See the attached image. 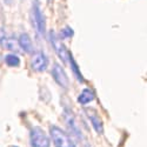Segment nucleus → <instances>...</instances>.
Listing matches in <instances>:
<instances>
[{
	"instance_id": "nucleus-9",
	"label": "nucleus",
	"mask_w": 147,
	"mask_h": 147,
	"mask_svg": "<svg viewBox=\"0 0 147 147\" xmlns=\"http://www.w3.org/2000/svg\"><path fill=\"white\" fill-rule=\"evenodd\" d=\"M0 45H1L4 48L8 51H17L19 48V45H18V40L13 36H5V38L0 41Z\"/></svg>"
},
{
	"instance_id": "nucleus-10",
	"label": "nucleus",
	"mask_w": 147,
	"mask_h": 147,
	"mask_svg": "<svg viewBox=\"0 0 147 147\" xmlns=\"http://www.w3.org/2000/svg\"><path fill=\"white\" fill-rule=\"evenodd\" d=\"M94 100V93L90 88H85L78 96V102L81 105H87Z\"/></svg>"
},
{
	"instance_id": "nucleus-5",
	"label": "nucleus",
	"mask_w": 147,
	"mask_h": 147,
	"mask_svg": "<svg viewBox=\"0 0 147 147\" xmlns=\"http://www.w3.org/2000/svg\"><path fill=\"white\" fill-rule=\"evenodd\" d=\"M48 66V59L44 52H35L31 60V67L35 72H44Z\"/></svg>"
},
{
	"instance_id": "nucleus-2",
	"label": "nucleus",
	"mask_w": 147,
	"mask_h": 147,
	"mask_svg": "<svg viewBox=\"0 0 147 147\" xmlns=\"http://www.w3.org/2000/svg\"><path fill=\"white\" fill-rule=\"evenodd\" d=\"M31 18H32L33 27L35 28V31L38 32L40 35L45 34V30H46L45 17H44V13H42V11H41L38 1H33L32 9H31Z\"/></svg>"
},
{
	"instance_id": "nucleus-1",
	"label": "nucleus",
	"mask_w": 147,
	"mask_h": 147,
	"mask_svg": "<svg viewBox=\"0 0 147 147\" xmlns=\"http://www.w3.org/2000/svg\"><path fill=\"white\" fill-rule=\"evenodd\" d=\"M51 138L55 147H76V144L71 139L68 134L58 126H52L50 128Z\"/></svg>"
},
{
	"instance_id": "nucleus-3",
	"label": "nucleus",
	"mask_w": 147,
	"mask_h": 147,
	"mask_svg": "<svg viewBox=\"0 0 147 147\" xmlns=\"http://www.w3.org/2000/svg\"><path fill=\"white\" fill-rule=\"evenodd\" d=\"M32 147H50V138L40 127H33L30 132Z\"/></svg>"
},
{
	"instance_id": "nucleus-11",
	"label": "nucleus",
	"mask_w": 147,
	"mask_h": 147,
	"mask_svg": "<svg viewBox=\"0 0 147 147\" xmlns=\"http://www.w3.org/2000/svg\"><path fill=\"white\" fill-rule=\"evenodd\" d=\"M65 119H66V122H67L68 127L72 129V132L74 133V134H77L78 137H80V129H79L78 125L76 124L74 117H73V114L68 111V109H66V112H65Z\"/></svg>"
},
{
	"instance_id": "nucleus-12",
	"label": "nucleus",
	"mask_w": 147,
	"mask_h": 147,
	"mask_svg": "<svg viewBox=\"0 0 147 147\" xmlns=\"http://www.w3.org/2000/svg\"><path fill=\"white\" fill-rule=\"evenodd\" d=\"M68 63H69V65H71L72 72L74 73V76L77 77V79H78L80 82H84V81H85V80H84V77L81 76V73H80V71H79V67H78V65H77V63H76L74 58L72 57V54H69V58H68Z\"/></svg>"
},
{
	"instance_id": "nucleus-16",
	"label": "nucleus",
	"mask_w": 147,
	"mask_h": 147,
	"mask_svg": "<svg viewBox=\"0 0 147 147\" xmlns=\"http://www.w3.org/2000/svg\"><path fill=\"white\" fill-rule=\"evenodd\" d=\"M14 147H16V146H14Z\"/></svg>"
},
{
	"instance_id": "nucleus-8",
	"label": "nucleus",
	"mask_w": 147,
	"mask_h": 147,
	"mask_svg": "<svg viewBox=\"0 0 147 147\" xmlns=\"http://www.w3.org/2000/svg\"><path fill=\"white\" fill-rule=\"evenodd\" d=\"M86 114H87L88 119H90L91 122H92L93 128H94L98 133H101V132H102V121H101L100 117L98 115V113L94 111V109L87 108V109H86Z\"/></svg>"
},
{
	"instance_id": "nucleus-15",
	"label": "nucleus",
	"mask_w": 147,
	"mask_h": 147,
	"mask_svg": "<svg viewBox=\"0 0 147 147\" xmlns=\"http://www.w3.org/2000/svg\"><path fill=\"white\" fill-rule=\"evenodd\" d=\"M3 1H4V4H5V5H8V6H11V5H13L14 0H3Z\"/></svg>"
},
{
	"instance_id": "nucleus-4",
	"label": "nucleus",
	"mask_w": 147,
	"mask_h": 147,
	"mask_svg": "<svg viewBox=\"0 0 147 147\" xmlns=\"http://www.w3.org/2000/svg\"><path fill=\"white\" fill-rule=\"evenodd\" d=\"M50 39H51V42H52V46L54 48V51L57 52L58 57L64 61V63H68V58H69V52L68 50L66 48V46L63 44V41H61L59 39V36L54 33V31L50 32Z\"/></svg>"
},
{
	"instance_id": "nucleus-14",
	"label": "nucleus",
	"mask_w": 147,
	"mask_h": 147,
	"mask_svg": "<svg viewBox=\"0 0 147 147\" xmlns=\"http://www.w3.org/2000/svg\"><path fill=\"white\" fill-rule=\"evenodd\" d=\"M64 38H71L73 35V30L69 28V27H66V28H63V32H61Z\"/></svg>"
},
{
	"instance_id": "nucleus-6",
	"label": "nucleus",
	"mask_w": 147,
	"mask_h": 147,
	"mask_svg": "<svg viewBox=\"0 0 147 147\" xmlns=\"http://www.w3.org/2000/svg\"><path fill=\"white\" fill-rule=\"evenodd\" d=\"M52 76H53L55 82L59 85V86H61L63 88H68V85H69L68 77L66 74V72L64 71V68L61 67L59 64H54L53 65Z\"/></svg>"
},
{
	"instance_id": "nucleus-13",
	"label": "nucleus",
	"mask_w": 147,
	"mask_h": 147,
	"mask_svg": "<svg viewBox=\"0 0 147 147\" xmlns=\"http://www.w3.org/2000/svg\"><path fill=\"white\" fill-rule=\"evenodd\" d=\"M5 63L11 67H17L20 65V58L16 54H7L5 57Z\"/></svg>"
},
{
	"instance_id": "nucleus-7",
	"label": "nucleus",
	"mask_w": 147,
	"mask_h": 147,
	"mask_svg": "<svg viewBox=\"0 0 147 147\" xmlns=\"http://www.w3.org/2000/svg\"><path fill=\"white\" fill-rule=\"evenodd\" d=\"M18 45L22 51H25L26 53H32L34 51V47L32 44V40L30 38V35L26 33H21L18 38Z\"/></svg>"
}]
</instances>
